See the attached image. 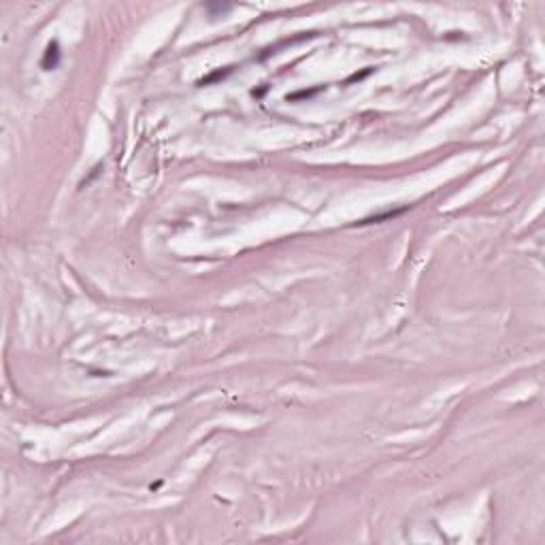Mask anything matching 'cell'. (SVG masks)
<instances>
[{"label":"cell","instance_id":"cell-1","mask_svg":"<svg viewBox=\"0 0 545 545\" xmlns=\"http://www.w3.org/2000/svg\"><path fill=\"white\" fill-rule=\"evenodd\" d=\"M58 62H60V47L53 41V43L47 45V51L43 55V68L45 70H55L58 68Z\"/></svg>","mask_w":545,"mask_h":545},{"label":"cell","instance_id":"cell-2","mask_svg":"<svg viewBox=\"0 0 545 545\" xmlns=\"http://www.w3.org/2000/svg\"><path fill=\"white\" fill-rule=\"evenodd\" d=\"M405 209H398V211H386V213H381V215H373V217H366V219H360V226H364V224H379V222H384V219H394V217H398L400 213Z\"/></svg>","mask_w":545,"mask_h":545},{"label":"cell","instance_id":"cell-3","mask_svg":"<svg viewBox=\"0 0 545 545\" xmlns=\"http://www.w3.org/2000/svg\"><path fill=\"white\" fill-rule=\"evenodd\" d=\"M232 9V4H207V11H209V15L211 17H219V15H226Z\"/></svg>","mask_w":545,"mask_h":545}]
</instances>
